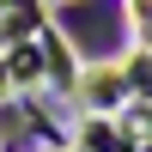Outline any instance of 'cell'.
Masks as SVG:
<instances>
[{
  "label": "cell",
  "instance_id": "cell-1",
  "mask_svg": "<svg viewBox=\"0 0 152 152\" xmlns=\"http://www.w3.org/2000/svg\"><path fill=\"white\" fill-rule=\"evenodd\" d=\"M67 24H73V43H79L85 55H110V49L122 43V31H116V0H91V12L73 6Z\"/></svg>",
  "mask_w": 152,
  "mask_h": 152
}]
</instances>
